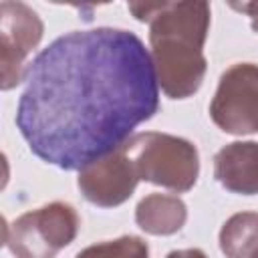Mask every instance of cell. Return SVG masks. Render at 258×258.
Returning a JSON list of instances; mask_svg holds the SVG:
<instances>
[{
  "instance_id": "cell-1",
  "label": "cell",
  "mask_w": 258,
  "mask_h": 258,
  "mask_svg": "<svg viewBox=\"0 0 258 258\" xmlns=\"http://www.w3.org/2000/svg\"><path fill=\"white\" fill-rule=\"evenodd\" d=\"M159 111V85L143 40L97 26L54 38L28 62L16 127L30 151L64 171L119 149Z\"/></svg>"
},
{
  "instance_id": "cell-2",
  "label": "cell",
  "mask_w": 258,
  "mask_h": 258,
  "mask_svg": "<svg viewBox=\"0 0 258 258\" xmlns=\"http://www.w3.org/2000/svg\"><path fill=\"white\" fill-rule=\"evenodd\" d=\"M129 12L149 24L151 62L169 99H187L206 77L204 44L210 28L208 2H129Z\"/></svg>"
},
{
  "instance_id": "cell-3",
  "label": "cell",
  "mask_w": 258,
  "mask_h": 258,
  "mask_svg": "<svg viewBox=\"0 0 258 258\" xmlns=\"http://www.w3.org/2000/svg\"><path fill=\"white\" fill-rule=\"evenodd\" d=\"M123 149L127 151L137 177L173 191H187L200 175V155L191 141L157 131L131 135Z\"/></svg>"
},
{
  "instance_id": "cell-4",
  "label": "cell",
  "mask_w": 258,
  "mask_h": 258,
  "mask_svg": "<svg viewBox=\"0 0 258 258\" xmlns=\"http://www.w3.org/2000/svg\"><path fill=\"white\" fill-rule=\"evenodd\" d=\"M79 232V214L71 204L50 202L4 224V244L16 258H54Z\"/></svg>"
},
{
  "instance_id": "cell-5",
  "label": "cell",
  "mask_w": 258,
  "mask_h": 258,
  "mask_svg": "<svg viewBox=\"0 0 258 258\" xmlns=\"http://www.w3.org/2000/svg\"><path fill=\"white\" fill-rule=\"evenodd\" d=\"M212 121L230 135L258 133V67L236 62L220 77L210 103Z\"/></svg>"
},
{
  "instance_id": "cell-6",
  "label": "cell",
  "mask_w": 258,
  "mask_h": 258,
  "mask_svg": "<svg viewBox=\"0 0 258 258\" xmlns=\"http://www.w3.org/2000/svg\"><path fill=\"white\" fill-rule=\"evenodd\" d=\"M44 24L24 2H0V89L10 91L26 77L28 54L38 46Z\"/></svg>"
},
{
  "instance_id": "cell-7",
  "label": "cell",
  "mask_w": 258,
  "mask_h": 258,
  "mask_svg": "<svg viewBox=\"0 0 258 258\" xmlns=\"http://www.w3.org/2000/svg\"><path fill=\"white\" fill-rule=\"evenodd\" d=\"M139 181L141 179L137 177L133 161L123 145L79 169L77 177L83 198L99 208H115L125 204L133 196Z\"/></svg>"
},
{
  "instance_id": "cell-8",
  "label": "cell",
  "mask_w": 258,
  "mask_h": 258,
  "mask_svg": "<svg viewBox=\"0 0 258 258\" xmlns=\"http://www.w3.org/2000/svg\"><path fill=\"white\" fill-rule=\"evenodd\" d=\"M216 181L240 196L258 194V141H234L214 157Z\"/></svg>"
},
{
  "instance_id": "cell-9",
  "label": "cell",
  "mask_w": 258,
  "mask_h": 258,
  "mask_svg": "<svg viewBox=\"0 0 258 258\" xmlns=\"http://www.w3.org/2000/svg\"><path fill=\"white\" fill-rule=\"evenodd\" d=\"M187 206L177 196L149 194L135 208L137 226L151 236H171L183 228Z\"/></svg>"
},
{
  "instance_id": "cell-10",
  "label": "cell",
  "mask_w": 258,
  "mask_h": 258,
  "mask_svg": "<svg viewBox=\"0 0 258 258\" xmlns=\"http://www.w3.org/2000/svg\"><path fill=\"white\" fill-rule=\"evenodd\" d=\"M220 250L226 258H252L258 252V212L230 216L220 230Z\"/></svg>"
},
{
  "instance_id": "cell-11",
  "label": "cell",
  "mask_w": 258,
  "mask_h": 258,
  "mask_svg": "<svg viewBox=\"0 0 258 258\" xmlns=\"http://www.w3.org/2000/svg\"><path fill=\"white\" fill-rule=\"evenodd\" d=\"M75 258H149V246L139 236H121L87 246Z\"/></svg>"
},
{
  "instance_id": "cell-12",
  "label": "cell",
  "mask_w": 258,
  "mask_h": 258,
  "mask_svg": "<svg viewBox=\"0 0 258 258\" xmlns=\"http://www.w3.org/2000/svg\"><path fill=\"white\" fill-rule=\"evenodd\" d=\"M232 8L248 14L250 22H252V30L258 32V2H242V4H232Z\"/></svg>"
},
{
  "instance_id": "cell-13",
  "label": "cell",
  "mask_w": 258,
  "mask_h": 258,
  "mask_svg": "<svg viewBox=\"0 0 258 258\" xmlns=\"http://www.w3.org/2000/svg\"><path fill=\"white\" fill-rule=\"evenodd\" d=\"M165 258H208V256L198 248H185V250H173Z\"/></svg>"
},
{
  "instance_id": "cell-14",
  "label": "cell",
  "mask_w": 258,
  "mask_h": 258,
  "mask_svg": "<svg viewBox=\"0 0 258 258\" xmlns=\"http://www.w3.org/2000/svg\"><path fill=\"white\" fill-rule=\"evenodd\" d=\"M252 258H258V252H256V254H254V256H252Z\"/></svg>"
}]
</instances>
